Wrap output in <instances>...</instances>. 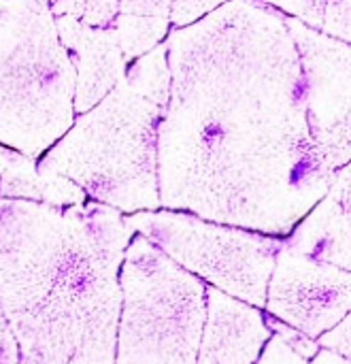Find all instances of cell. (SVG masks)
Listing matches in <instances>:
<instances>
[{"instance_id":"obj_18","label":"cell","mask_w":351,"mask_h":364,"mask_svg":"<svg viewBox=\"0 0 351 364\" xmlns=\"http://www.w3.org/2000/svg\"><path fill=\"white\" fill-rule=\"evenodd\" d=\"M256 364H311L296 350H292L279 335H271Z\"/></svg>"},{"instance_id":"obj_17","label":"cell","mask_w":351,"mask_h":364,"mask_svg":"<svg viewBox=\"0 0 351 364\" xmlns=\"http://www.w3.org/2000/svg\"><path fill=\"white\" fill-rule=\"evenodd\" d=\"M318 343H320V348L330 350V352L351 360V311L339 324H335L330 331H326L322 337H318Z\"/></svg>"},{"instance_id":"obj_15","label":"cell","mask_w":351,"mask_h":364,"mask_svg":"<svg viewBox=\"0 0 351 364\" xmlns=\"http://www.w3.org/2000/svg\"><path fill=\"white\" fill-rule=\"evenodd\" d=\"M117 15L171 23V0H119Z\"/></svg>"},{"instance_id":"obj_19","label":"cell","mask_w":351,"mask_h":364,"mask_svg":"<svg viewBox=\"0 0 351 364\" xmlns=\"http://www.w3.org/2000/svg\"><path fill=\"white\" fill-rule=\"evenodd\" d=\"M119 13V0H87L83 23L92 28H111Z\"/></svg>"},{"instance_id":"obj_2","label":"cell","mask_w":351,"mask_h":364,"mask_svg":"<svg viewBox=\"0 0 351 364\" xmlns=\"http://www.w3.org/2000/svg\"><path fill=\"white\" fill-rule=\"evenodd\" d=\"M134 228L100 203L0 198V307L23 364H115Z\"/></svg>"},{"instance_id":"obj_20","label":"cell","mask_w":351,"mask_h":364,"mask_svg":"<svg viewBox=\"0 0 351 364\" xmlns=\"http://www.w3.org/2000/svg\"><path fill=\"white\" fill-rule=\"evenodd\" d=\"M0 364H23L17 339L2 314V307H0Z\"/></svg>"},{"instance_id":"obj_13","label":"cell","mask_w":351,"mask_h":364,"mask_svg":"<svg viewBox=\"0 0 351 364\" xmlns=\"http://www.w3.org/2000/svg\"><path fill=\"white\" fill-rule=\"evenodd\" d=\"M288 17L351 45V0H264Z\"/></svg>"},{"instance_id":"obj_21","label":"cell","mask_w":351,"mask_h":364,"mask_svg":"<svg viewBox=\"0 0 351 364\" xmlns=\"http://www.w3.org/2000/svg\"><path fill=\"white\" fill-rule=\"evenodd\" d=\"M85 2L87 0H47L49 11L55 19L60 17H70V19H83L85 13Z\"/></svg>"},{"instance_id":"obj_11","label":"cell","mask_w":351,"mask_h":364,"mask_svg":"<svg viewBox=\"0 0 351 364\" xmlns=\"http://www.w3.org/2000/svg\"><path fill=\"white\" fill-rule=\"evenodd\" d=\"M284 247L351 273V162L335 171L328 192L296 224Z\"/></svg>"},{"instance_id":"obj_1","label":"cell","mask_w":351,"mask_h":364,"mask_svg":"<svg viewBox=\"0 0 351 364\" xmlns=\"http://www.w3.org/2000/svg\"><path fill=\"white\" fill-rule=\"evenodd\" d=\"M171 96L158 136L160 207L290 235L335 177L311 136L290 17L230 0L166 38Z\"/></svg>"},{"instance_id":"obj_22","label":"cell","mask_w":351,"mask_h":364,"mask_svg":"<svg viewBox=\"0 0 351 364\" xmlns=\"http://www.w3.org/2000/svg\"><path fill=\"white\" fill-rule=\"evenodd\" d=\"M311 364H351V360L339 356V354H335V352H330V350L320 348V352L315 354V358H313Z\"/></svg>"},{"instance_id":"obj_12","label":"cell","mask_w":351,"mask_h":364,"mask_svg":"<svg viewBox=\"0 0 351 364\" xmlns=\"http://www.w3.org/2000/svg\"><path fill=\"white\" fill-rule=\"evenodd\" d=\"M0 198L36 200L55 207L87 203V196L79 186L60 175L40 173L34 158L4 145H0Z\"/></svg>"},{"instance_id":"obj_3","label":"cell","mask_w":351,"mask_h":364,"mask_svg":"<svg viewBox=\"0 0 351 364\" xmlns=\"http://www.w3.org/2000/svg\"><path fill=\"white\" fill-rule=\"evenodd\" d=\"M171 96L166 43L136 58L94 109L79 115L49 147L40 173L79 186L94 203L119 213L158 211V136Z\"/></svg>"},{"instance_id":"obj_5","label":"cell","mask_w":351,"mask_h":364,"mask_svg":"<svg viewBox=\"0 0 351 364\" xmlns=\"http://www.w3.org/2000/svg\"><path fill=\"white\" fill-rule=\"evenodd\" d=\"M115 364H196L207 318V286L141 235L122 273Z\"/></svg>"},{"instance_id":"obj_6","label":"cell","mask_w":351,"mask_h":364,"mask_svg":"<svg viewBox=\"0 0 351 364\" xmlns=\"http://www.w3.org/2000/svg\"><path fill=\"white\" fill-rule=\"evenodd\" d=\"M126 220L136 235L188 273L243 303L266 307L269 282L284 241L171 209L139 211Z\"/></svg>"},{"instance_id":"obj_9","label":"cell","mask_w":351,"mask_h":364,"mask_svg":"<svg viewBox=\"0 0 351 364\" xmlns=\"http://www.w3.org/2000/svg\"><path fill=\"white\" fill-rule=\"evenodd\" d=\"M55 28L75 66L72 107L83 115L126 79L128 60L111 28H92L70 17L55 19Z\"/></svg>"},{"instance_id":"obj_10","label":"cell","mask_w":351,"mask_h":364,"mask_svg":"<svg viewBox=\"0 0 351 364\" xmlns=\"http://www.w3.org/2000/svg\"><path fill=\"white\" fill-rule=\"evenodd\" d=\"M271 335L258 307L207 286V318L196 364H256Z\"/></svg>"},{"instance_id":"obj_8","label":"cell","mask_w":351,"mask_h":364,"mask_svg":"<svg viewBox=\"0 0 351 364\" xmlns=\"http://www.w3.org/2000/svg\"><path fill=\"white\" fill-rule=\"evenodd\" d=\"M266 311L318 339L351 311V273L284 247L269 282Z\"/></svg>"},{"instance_id":"obj_16","label":"cell","mask_w":351,"mask_h":364,"mask_svg":"<svg viewBox=\"0 0 351 364\" xmlns=\"http://www.w3.org/2000/svg\"><path fill=\"white\" fill-rule=\"evenodd\" d=\"M266 324H269V328H271L275 335H279L292 350H296V352H298L301 356H305L307 360H309V358H315V354L320 352L318 339L307 337L305 333H301V331H296V328H292V326L279 322L277 318L266 316Z\"/></svg>"},{"instance_id":"obj_7","label":"cell","mask_w":351,"mask_h":364,"mask_svg":"<svg viewBox=\"0 0 351 364\" xmlns=\"http://www.w3.org/2000/svg\"><path fill=\"white\" fill-rule=\"evenodd\" d=\"M309 85L311 136L330 171L351 162V45L290 17Z\"/></svg>"},{"instance_id":"obj_4","label":"cell","mask_w":351,"mask_h":364,"mask_svg":"<svg viewBox=\"0 0 351 364\" xmlns=\"http://www.w3.org/2000/svg\"><path fill=\"white\" fill-rule=\"evenodd\" d=\"M75 66L47 0H0V145L38 158L75 124Z\"/></svg>"},{"instance_id":"obj_14","label":"cell","mask_w":351,"mask_h":364,"mask_svg":"<svg viewBox=\"0 0 351 364\" xmlns=\"http://www.w3.org/2000/svg\"><path fill=\"white\" fill-rule=\"evenodd\" d=\"M226 2L230 0H171V23L175 28L192 26Z\"/></svg>"}]
</instances>
